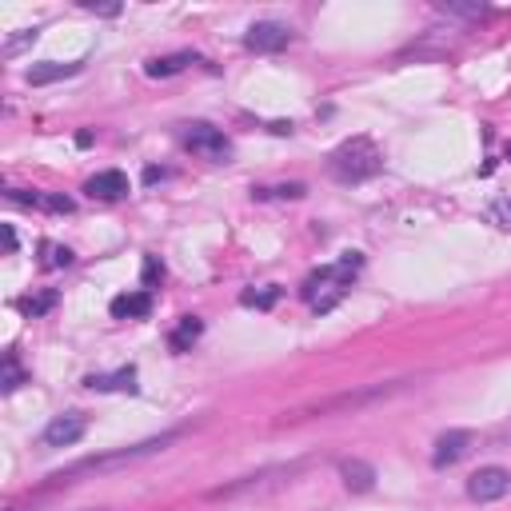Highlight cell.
<instances>
[{"mask_svg":"<svg viewBox=\"0 0 511 511\" xmlns=\"http://www.w3.org/2000/svg\"><path fill=\"white\" fill-rule=\"evenodd\" d=\"M8 200H16V204L44 208V212H56V216L76 212V200L64 196V192H20V188H13V192H8Z\"/></svg>","mask_w":511,"mask_h":511,"instance_id":"9c48e42d","label":"cell"},{"mask_svg":"<svg viewBox=\"0 0 511 511\" xmlns=\"http://www.w3.org/2000/svg\"><path fill=\"white\" fill-rule=\"evenodd\" d=\"M200 332H204V319L184 316V319L176 324V332L168 336V348H172V352H192V344L200 339Z\"/></svg>","mask_w":511,"mask_h":511,"instance_id":"e0dca14e","label":"cell"},{"mask_svg":"<svg viewBox=\"0 0 511 511\" xmlns=\"http://www.w3.org/2000/svg\"><path fill=\"white\" fill-rule=\"evenodd\" d=\"M379 168H384V156H379V148L368 136L344 140V144L328 156V172H332L339 184H364V180H372Z\"/></svg>","mask_w":511,"mask_h":511,"instance_id":"3957f363","label":"cell"},{"mask_svg":"<svg viewBox=\"0 0 511 511\" xmlns=\"http://www.w3.org/2000/svg\"><path fill=\"white\" fill-rule=\"evenodd\" d=\"M399 388H404V379H396V384H372V388H359V392H339L332 399H319L312 408H300V412L284 416V424H296V419H316V416H352V412H364V408L379 404V399L396 396Z\"/></svg>","mask_w":511,"mask_h":511,"instance_id":"277c9868","label":"cell"},{"mask_svg":"<svg viewBox=\"0 0 511 511\" xmlns=\"http://www.w3.org/2000/svg\"><path fill=\"white\" fill-rule=\"evenodd\" d=\"M25 379H28V376H25V372H20V364H16V356H13V352H8V356H5V379H0V388H5V392H16V388H20V384H25Z\"/></svg>","mask_w":511,"mask_h":511,"instance_id":"44dd1931","label":"cell"},{"mask_svg":"<svg viewBox=\"0 0 511 511\" xmlns=\"http://www.w3.org/2000/svg\"><path fill=\"white\" fill-rule=\"evenodd\" d=\"M113 316L116 319H144L152 316V292L148 288H140V292H124L113 300Z\"/></svg>","mask_w":511,"mask_h":511,"instance_id":"7c38bea8","label":"cell"},{"mask_svg":"<svg viewBox=\"0 0 511 511\" xmlns=\"http://www.w3.org/2000/svg\"><path fill=\"white\" fill-rule=\"evenodd\" d=\"M84 384L93 392H136V368H120L113 376H88Z\"/></svg>","mask_w":511,"mask_h":511,"instance_id":"2e32d148","label":"cell"},{"mask_svg":"<svg viewBox=\"0 0 511 511\" xmlns=\"http://www.w3.org/2000/svg\"><path fill=\"white\" fill-rule=\"evenodd\" d=\"M84 192L93 200H120V196H128V176L116 172V168H108V172H96L93 180H88Z\"/></svg>","mask_w":511,"mask_h":511,"instance_id":"8fae6325","label":"cell"},{"mask_svg":"<svg viewBox=\"0 0 511 511\" xmlns=\"http://www.w3.org/2000/svg\"><path fill=\"white\" fill-rule=\"evenodd\" d=\"M5 252H16V232H13V224H5Z\"/></svg>","mask_w":511,"mask_h":511,"instance_id":"d4e9b609","label":"cell"},{"mask_svg":"<svg viewBox=\"0 0 511 511\" xmlns=\"http://www.w3.org/2000/svg\"><path fill=\"white\" fill-rule=\"evenodd\" d=\"M467 447H472V432H444L436 439L432 464L436 467H452V464H459V459L467 456Z\"/></svg>","mask_w":511,"mask_h":511,"instance_id":"30bf717a","label":"cell"},{"mask_svg":"<svg viewBox=\"0 0 511 511\" xmlns=\"http://www.w3.org/2000/svg\"><path fill=\"white\" fill-rule=\"evenodd\" d=\"M359 268H364V256H359V252H344L336 264L316 268V272L300 284V296L308 300V308H312V312H319V316L332 312L339 300L348 296V288H352V280L359 276Z\"/></svg>","mask_w":511,"mask_h":511,"instance_id":"6da1fadb","label":"cell"},{"mask_svg":"<svg viewBox=\"0 0 511 511\" xmlns=\"http://www.w3.org/2000/svg\"><path fill=\"white\" fill-rule=\"evenodd\" d=\"M288 44H292V28L280 25V20H260L244 36L248 53H280V48H288Z\"/></svg>","mask_w":511,"mask_h":511,"instance_id":"52a82bcc","label":"cell"},{"mask_svg":"<svg viewBox=\"0 0 511 511\" xmlns=\"http://www.w3.org/2000/svg\"><path fill=\"white\" fill-rule=\"evenodd\" d=\"M339 476H344L348 492H372L376 487V467L368 459H344L339 464Z\"/></svg>","mask_w":511,"mask_h":511,"instance_id":"4fadbf2b","label":"cell"},{"mask_svg":"<svg viewBox=\"0 0 511 511\" xmlns=\"http://www.w3.org/2000/svg\"><path fill=\"white\" fill-rule=\"evenodd\" d=\"M168 172H164V168H148V172H144V180H148V184H156V180H164Z\"/></svg>","mask_w":511,"mask_h":511,"instance_id":"484cf974","label":"cell"},{"mask_svg":"<svg viewBox=\"0 0 511 511\" xmlns=\"http://www.w3.org/2000/svg\"><path fill=\"white\" fill-rule=\"evenodd\" d=\"M144 284H148V288L164 284V264H160L156 256H148V260H144Z\"/></svg>","mask_w":511,"mask_h":511,"instance_id":"603a6c76","label":"cell"},{"mask_svg":"<svg viewBox=\"0 0 511 511\" xmlns=\"http://www.w3.org/2000/svg\"><path fill=\"white\" fill-rule=\"evenodd\" d=\"M53 308H56V292H53V288H48V292H40V296H28V300H20V312H25V316H44V312H53Z\"/></svg>","mask_w":511,"mask_h":511,"instance_id":"d6986e66","label":"cell"},{"mask_svg":"<svg viewBox=\"0 0 511 511\" xmlns=\"http://www.w3.org/2000/svg\"><path fill=\"white\" fill-rule=\"evenodd\" d=\"M176 436H180V432H164V436H152V439H144V444L120 447V452H108V456H93V459H80V464L64 467V472H56V476H53V484L60 487V484H73L76 476H100V472H116V467H128V464H136V459H148V456L164 452L168 444H176Z\"/></svg>","mask_w":511,"mask_h":511,"instance_id":"7a4b0ae2","label":"cell"},{"mask_svg":"<svg viewBox=\"0 0 511 511\" xmlns=\"http://www.w3.org/2000/svg\"><path fill=\"white\" fill-rule=\"evenodd\" d=\"M84 427H88V419L80 416V412H64V416H56L53 424L44 427V447H73L80 436H84Z\"/></svg>","mask_w":511,"mask_h":511,"instance_id":"ba28073f","label":"cell"},{"mask_svg":"<svg viewBox=\"0 0 511 511\" xmlns=\"http://www.w3.org/2000/svg\"><path fill=\"white\" fill-rule=\"evenodd\" d=\"M80 60H68V64H56V60H48V64H33L28 68V84H56V80H68V76H76L80 73Z\"/></svg>","mask_w":511,"mask_h":511,"instance_id":"5bb4252c","label":"cell"},{"mask_svg":"<svg viewBox=\"0 0 511 511\" xmlns=\"http://www.w3.org/2000/svg\"><path fill=\"white\" fill-rule=\"evenodd\" d=\"M280 296H284V288L268 284V288H260V292H244V296H240V304H244V308H272Z\"/></svg>","mask_w":511,"mask_h":511,"instance_id":"ffe728a7","label":"cell"},{"mask_svg":"<svg viewBox=\"0 0 511 511\" xmlns=\"http://www.w3.org/2000/svg\"><path fill=\"white\" fill-rule=\"evenodd\" d=\"M180 140H184V148L196 152L200 160H212V164H228V160H232V140L220 133V128L204 124V120L180 128Z\"/></svg>","mask_w":511,"mask_h":511,"instance_id":"5b68a950","label":"cell"},{"mask_svg":"<svg viewBox=\"0 0 511 511\" xmlns=\"http://www.w3.org/2000/svg\"><path fill=\"white\" fill-rule=\"evenodd\" d=\"M308 188L304 184H280V188H256V196H284V200H300Z\"/></svg>","mask_w":511,"mask_h":511,"instance_id":"7402d4cb","label":"cell"},{"mask_svg":"<svg viewBox=\"0 0 511 511\" xmlns=\"http://www.w3.org/2000/svg\"><path fill=\"white\" fill-rule=\"evenodd\" d=\"M196 53H172V56H156V60H148L144 64V73L152 76V80H164V76H176V73H184L188 64H196Z\"/></svg>","mask_w":511,"mask_h":511,"instance_id":"9a60e30c","label":"cell"},{"mask_svg":"<svg viewBox=\"0 0 511 511\" xmlns=\"http://www.w3.org/2000/svg\"><path fill=\"white\" fill-rule=\"evenodd\" d=\"M68 264H73V252H68L64 244H53V240H44V244H40V268L56 272V268H68Z\"/></svg>","mask_w":511,"mask_h":511,"instance_id":"ac0fdd59","label":"cell"},{"mask_svg":"<svg viewBox=\"0 0 511 511\" xmlns=\"http://www.w3.org/2000/svg\"><path fill=\"white\" fill-rule=\"evenodd\" d=\"M507 492H511L507 467H479V472L467 479V496H472L476 504H496V499H504Z\"/></svg>","mask_w":511,"mask_h":511,"instance_id":"8992f818","label":"cell"},{"mask_svg":"<svg viewBox=\"0 0 511 511\" xmlns=\"http://www.w3.org/2000/svg\"><path fill=\"white\" fill-rule=\"evenodd\" d=\"M444 13H456V16H484L487 5H439Z\"/></svg>","mask_w":511,"mask_h":511,"instance_id":"cb8c5ba5","label":"cell"},{"mask_svg":"<svg viewBox=\"0 0 511 511\" xmlns=\"http://www.w3.org/2000/svg\"><path fill=\"white\" fill-rule=\"evenodd\" d=\"M507 160H511V140H507Z\"/></svg>","mask_w":511,"mask_h":511,"instance_id":"4316f807","label":"cell"}]
</instances>
